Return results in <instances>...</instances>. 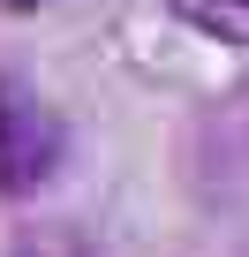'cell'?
Segmentation results:
<instances>
[{
    "label": "cell",
    "instance_id": "6da1fadb",
    "mask_svg": "<svg viewBox=\"0 0 249 257\" xmlns=\"http://www.w3.org/2000/svg\"><path fill=\"white\" fill-rule=\"evenodd\" d=\"M68 137H61V113L16 83V76H0V197H31L38 182H53Z\"/></svg>",
    "mask_w": 249,
    "mask_h": 257
},
{
    "label": "cell",
    "instance_id": "7a4b0ae2",
    "mask_svg": "<svg viewBox=\"0 0 249 257\" xmlns=\"http://www.w3.org/2000/svg\"><path fill=\"white\" fill-rule=\"evenodd\" d=\"M166 8H174L189 31L219 38V46H249V0H166Z\"/></svg>",
    "mask_w": 249,
    "mask_h": 257
},
{
    "label": "cell",
    "instance_id": "3957f363",
    "mask_svg": "<svg viewBox=\"0 0 249 257\" xmlns=\"http://www.w3.org/2000/svg\"><path fill=\"white\" fill-rule=\"evenodd\" d=\"M8 257H91V249H83V234H76V227H23Z\"/></svg>",
    "mask_w": 249,
    "mask_h": 257
},
{
    "label": "cell",
    "instance_id": "277c9868",
    "mask_svg": "<svg viewBox=\"0 0 249 257\" xmlns=\"http://www.w3.org/2000/svg\"><path fill=\"white\" fill-rule=\"evenodd\" d=\"M8 8H31V0H8Z\"/></svg>",
    "mask_w": 249,
    "mask_h": 257
}]
</instances>
